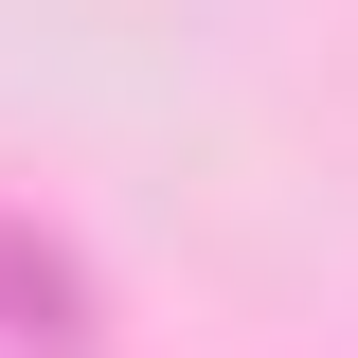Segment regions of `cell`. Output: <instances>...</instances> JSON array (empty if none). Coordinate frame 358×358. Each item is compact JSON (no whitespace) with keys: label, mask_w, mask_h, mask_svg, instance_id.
<instances>
[{"label":"cell","mask_w":358,"mask_h":358,"mask_svg":"<svg viewBox=\"0 0 358 358\" xmlns=\"http://www.w3.org/2000/svg\"><path fill=\"white\" fill-rule=\"evenodd\" d=\"M0 305H18V341H72V268H54V251H18V233H0Z\"/></svg>","instance_id":"cell-1"}]
</instances>
